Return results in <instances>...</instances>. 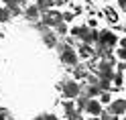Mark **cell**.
I'll return each instance as SVG.
<instances>
[{
    "instance_id": "6da1fadb",
    "label": "cell",
    "mask_w": 126,
    "mask_h": 120,
    "mask_svg": "<svg viewBox=\"0 0 126 120\" xmlns=\"http://www.w3.org/2000/svg\"><path fill=\"white\" fill-rule=\"evenodd\" d=\"M71 35H75V37H81L85 43H94V41H98V31H90L88 27H77V29H73L71 31Z\"/></svg>"
},
{
    "instance_id": "7a4b0ae2",
    "label": "cell",
    "mask_w": 126,
    "mask_h": 120,
    "mask_svg": "<svg viewBox=\"0 0 126 120\" xmlns=\"http://www.w3.org/2000/svg\"><path fill=\"white\" fill-rule=\"evenodd\" d=\"M59 53H61V61L65 65H75L77 63V53L71 49V45H61Z\"/></svg>"
},
{
    "instance_id": "3957f363",
    "label": "cell",
    "mask_w": 126,
    "mask_h": 120,
    "mask_svg": "<svg viewBox=\"0 0 126 120\" xmlns=\"http://www.w3.org/2000/svg\"><path fill=\"white\" fill-rule=\"evenodd\" d=\"M61 20H63V14H59L57 10H51L49 8L45 12V17H43V25L45 27H57Z\"/></svg>"
},
{
    "instance_id": "277c9868",
    "label": "cell",
    "mask_w": 126,
    "mask_h": 120,
    "mask_svg": "<svg viewBox=\"0 0 126 120\" xmlns=\"http://www.w3.org/2000/svg\"><path fill=\"white\" fill-rule=\"evenodd\" d=\"M96 69H98V75L104 77V79H112V75H114L112 63H110V61H100V65H98Z\"/></svg>"
},
{
    "instance_id": "5b68a950",
    "label": "cell",
    "mask_w": 126,
    "mask_h": 120,
    "mask_svg": "<svg viewBox=\"0 0 126 120\" xmlns=\"http://www.w3.org/2000/svg\"><path fill=\"white\" fill-rule=\"evenodd\" d=\"M63 96L65 98H77L79 96V86L75 82H65L63 84Z\"/></svg>"
},
{
    "instance_id": "8992f818",
    "label": "cell",
    "mask_w": 126,
    "mask_h": 120,
    "mask_svg": "<svg viewBox=\"0 0 126 120\" xmlns=\"http://www.w3.org/2000/svg\"><path fill=\"white\" fill-rule=\"evenodd\" d=\"M98 43H104L108 47H112V45H116V37L110 31H102V33H98Z\"/></svg>"
},
{
    "instance_id": "52a82bcc",
    "label": "cell",
    "mask_w": 126,
    "mask_h": 120,
    "mask_svg": "<svg viewBox=\"0 0 126 120\" xmlns=\"http://www.w3.org/2000/svg\"><path fill=\"white\" fill-rule=\"evenodd\" d=\"M124 112H126V102L124 100H116V102L110 104V114L118 116V114H124Z\"/></svg>"
},
{
    "instance_id": "ba28073f",
    "label": "cell",
    "mask_w": 126,
    "mask_h": 120,
    "mask_svg": "<svg viewBox=\"0 0 126 120\" xmlns=\"http://www.w3.org/2000/svg\"><path fill=\"white\" fill-rule=\"evenodd\" d=\"M85 110H88V114H92V116H98L100 112H102V108H100V102H96V100H88V104H85Z\"/></svg>"
},
{
    "instance_id": "9c48e42d",
    "label": "cell",
    "mask_w": 126,
    "mask_h": 120,
    "mask_svg": "<svg viewBox=\"0 0 126 120\" xmlns=\"http://www.w3.org/2000/svg\"><path fill=\"white\" fill-rule=\"evenodd\" d=\"M25 14H27V20H31V22H35V20H39V14H41V10H39L37 6H29Z\"/></svg>"
},
{
    "instance_id": "30bf717a",
    "label": "cell",
    "mask_w": 126,
    "mask_h": 120,
    "mask_svg": "<svg viewBox=\"0 0 126 120\" xmlns=\"http://www.w3.org/2000/svg\"><path fill=\"white\" fill-rule=\"evenodd\" d=\"M65 112H67V116L69 118H71V120H83L81 118V114H79V110H73V106H71V104H65Z\"/></svg>"
},
{
    "instance_id": "8fae6325",
    "label": "cell",
    "mask_w": 126,
    "mask_h": 120,
    "mask_svg": "<svg viewBox=\"0 0 126 120\" xmlns=\"http://www.w3.org/2000/svg\"><path fill=\"white\" fill-rule=\"evenodd\" d=\"M2 2L6 4V8H10V12H12V14H18V12H20L18 0H2Z\"/></svg>"
},
{
    "instance_id": "7c38bea8",
    "label": "cell",
    "mask_w": 126,
    "mask_h": 120,
    "mask_svg": "<svg viewBox=\"0 0 126 120\" xmlns=\"http://www.w3.org/2000/svg\"><path fill=\"white\" fill-rule=\"evenodd\" d=\"M41 35H43V39H45V45H47V47H55V45H57L55 35H51L49 31H45V33H41Z\"/></svg>"
},
{
    "instance_id": "4fadbf2b",
    "label": "cell",
    "mask_w": 126,
    "mask_h": 120,
    "mask_svg": "<svg viewBox=\"0 0 126 120\" xmlns=\"http://www.w3.org/2000/svg\"><path fill=\"white\" fill-rule=\"evenodd\" d=\"M51 4H53V0H37V8L41 12H47L51 8Z\"/></svg>"
},
{
    "instance_id": "5bb4252c",
    "label": "cell",
    "mask_w": 126,
    "mask_h": 120,
    "mask_svg": "<svg viewBox=\"0 0 126 120\" xmlns=\"http://www.w3.org/2000/svg\"><path fill=\"white\" fill-rule=\"evenodd\" d=\"M92 53H94V51H92V47H90L88 43H85V45H81V47H79V55H81L83 59H88V57H92Z\"/></svg>"
},
{
    "instance_id": "9a60e30c",
    "label": "cell",
    "mask_w": 126,
    "mask_h": 120,
    "mask_svg": "<svg viewBox=\"0 0 126 120\" xmlns=\"http://www.w3.org/2000/svg\"><path fill=\"white\" fill-rule=\"evenodd\" d=\"M10 17H12L10 8H0V22H8Z\"/></svg>"
},
{
    "instance_id": "2e32d148",
    "label": "cell",
    "mask_w": 126,
    "mask_h": 120,
    "mask_svg": "<svg viewBox=\"0 0 126 120\" xmlns=\"http://www.w3.org/2000/svg\"><path fill=\"white\" fill-rule=\"evenodd\" d=\"M88 98H90V96H85V94L79 96V100H77V108H79V110L85 108V104H88Z\"/></svg>"
},
{
    "instance_id": "e0dca14e",
    "label": "cell",
    "mask_w": 126,
    "mask_h": 120,
    "mask_svg": "<svg viewBox=\"0 0 126 120\" xmlns=\"http://www.w3.org/2000/svg\"><path fill=\"white\" fill-rule=\"evenodd\" d=\"M100 114H102V120H116V116L110 112H100Z\"/></svg>"
},
{
    "instance_id": "ac0fdd59",
    "label": "cell",
    "mask_w": 126,
    "mask_h": 120,
    "mask_svg": "<svg viewBox=\"0 0 126 120\" xmlns=\"http://www.w3.org/2000/svg\"><path fill=\"white\" fill-rule=\"evenodd\" d=\"M112 79L116 82V86H120V84H122V73H114V75H112Z\"/></svg>"
},
{
    "instance_id": "d6986e66",
    "label": "cell",
    "mask_w": 126,
    "mask_h": 120,
    "mask_svg": "<svg viewBox=\"0 0 126 120\" xmlns=\"http://www.w3.org/2000/svg\"><path fill=\"white\" fill-rule=\"evenodd\" d=\"M75 75H77V77H83V75H85V69H83V67H75Z\"/></svg>"
},
{
    "instance_id": "ffe728a7",
    "label": "cell",
    "mask_w": 126,
    "mask_h": 120,
    "mask_svg": "<svg viewBox=\"0 0 126 120\" xmlns=\"http://www.w3.org/2000/svg\"><path fill=\"white\" fill-rule=\"evenodd\" d=\"M57 31H59V33H61V35H63V33H65V31H67V29H65V25H63V20H61V22H59V25H57Z\"/></svg>"
},
{
    "instance_id": "44dd1931",
    "label": "cell",
    "mask_w": 126,
    "mask_h": 120,
    "mask_svg": "<svg viewBox=\"0 0 126 120\" xmlns=\"http://www.w3.org/2000/svg\"><path fill=\"white\" fill-rule=\"evenodd\" d=\"M100 100H102V102H110V94H106V92H104V94L100 96Z\"/></svg>"
},
{
    "instance_id": "7402d4cb",
    "label": "cell",
    "mask_w": 126,
    "mask_h": 120,
    "mask_svg": "<svg viewBox=\"0 0 126 120\" xmlns=\"http://www.w3.org/2000/svg\"><path fill=\"white\" fill-rule=\"evenodd\" d=\"M118 57H120V59H126V47H124V49H120V51H118Z\"/></svg>"
},
{
    "instance_id": "603a6c76",
    "label": "cell",
    "mask_w": 126,
    "mask_h": 120,
    "mask_svg": "<svg viewBox=\"0 0 126 120\" xmlns=\"http://www.w3.org/2000/svg\"><path fill=\"white\" fill-rule=\"evenodd\" d=\"M0 120H6V112L4 110H0Z\"/></svg>"
},
{
    "instance_id": "cb8c5ba5",
    "label": "cell",
    "mask_w": 126,
    "mask_h": 120,
    "mask_svg": "<svg viewBox=\"0 0 126 120\" xmlns=\"http://www.w3.org/2000/svg\"><path fill=\"white\" fill-rule=\"evenodd\" d=\"M43 120H57V118H55V116H49V114H47V116H43Z\"/></svg>"
},
{
    "instance_id": "d4e9b609",
    "label": "cell",
    "mask_w": 126,
    "mask_h": 120,
    "mask_svg": "<svg viewBox=\"0 0 126 120\" xmlns=\"http://www.w3.org/2000/svg\"><path fill=\"white\" fill-rule=\"evenodd\" d=\"M120 6H122V8H126V0H120Z\"/></svg>"
},
{
    "instance_id": "484cf974",
    "label": "cell",
    "mask_w": 126,
    "mask_h": 120,
    "mask_svg": "<svg viewBox=\"0 0 126 120\" xmlns=\"http://www.w3.org/2000/svg\"><path fill=\"white\" fill-rule=\"evenodd\" d=\"M53 2H55V4H63V2H65V0H53Z\"/></svg>"
},
{
    "instance_id": "4316f807",
    "label": "cell",
    "mask_w": 126,
    "mask_h": 120,
    "mask_svg": "<svg viewBox=\"0 0 126 120\" xmlns=\"http://www.w3.org/2000/svg\"><path fill=\"white\" fill-rule=\"evenodd\" d=\"M120 43H122V47H126V39H122V41H120Z\"/></svg>"
},
{
    "instance_id": "83f0119b",
    "label": "cell",
    "mask_w": 126,
    "mask_h": 120,
    "mask_svg": "<svg viewBox=\"0 0 126 120\" xmlns=\"http://www.w3.org/2000/svg\"><path fill=\"white\" fill-rule=\"evenodd\" d=\"M92 120H98V118H92Z\"/></svg>"
}]
</instances>
